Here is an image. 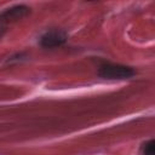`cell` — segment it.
<instances>
[{"label": "cell", "instance_id": "obj_1", "mask_svg": "<svg viewBox=\"0 0 155 155\" xmlns=\"http://www.w3.org/2000/svg\"><path fill=\"white\" fill-rule=\"evenodd\" d=\"M134 73L131 67L115 63H105L98 70V75L107 80H126L132 78Z\"/></svg>", "mask_w": 155, "mask_h": 155}, {"label": "cell", "instance_id": "obj_2", "mask_svg": "<svg viewBox=\"0 0 155 155\" xmlns=\"http://www.w3.org/2000/svg\"><path fill=\"white\" fill-rule=\"evenodd\" d=\"M67 39V33L61 29L48 30L40 38V46L44 48H56L64 45Z\"/></svg>", "mask_w": 155, "mask_h": 155}, {"label": "cell", "instance_id": "obj_3", "mask_svg": "<svg viewBox=\"0 0 155 155\" xmlns=\"http://www.w3.org/2000/svg\"><path fill=\"white\" fill-rule=\"evenodd\" d=\"M30 13V7L25 5H16L10 8H6L0 13V22H15L27 17Z\"/></svg>", "mask_w": 155, "mask_h": 155}, {"label": "cell", "instance_id": "obj_4", "mask_svg": "<svg viewBox=\"0 0 155 155\" xmlns=\"http://www.w3.org/2000/svg\"><path fill=\"white\" fill-rule=\"evenodd\" d=\"M142 154L143 155H155V140L150 139L142 147Z\"/></svg>", "mask_w": 155, "mask_h": 155}]
</instances>
